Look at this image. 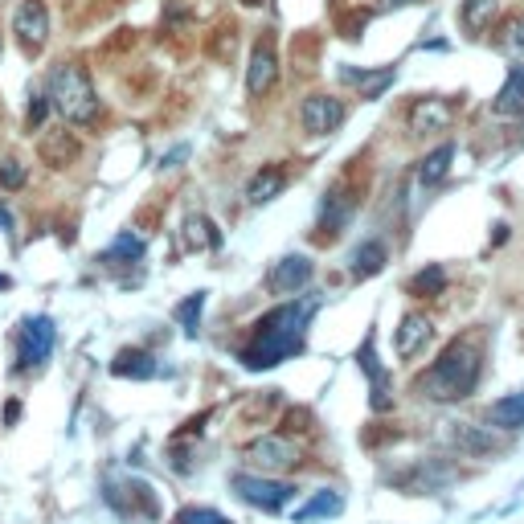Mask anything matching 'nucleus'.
Returning a JSON list of instances; mask_svg holds the SVG:
<instances>
[{
	"label": "nucleus",
	"mask_w": 524,
	"mask_h": 524,
	"mask_svg": "<svg viewBox=\"0 0 524 524\" xmlns=\"http://www.w3.org/2000/svg\"><path fill=\"white\" fill-rule=\"evenodd\" d=\"M312 303H283V308L267 312L246 336V344L238 348V361L246 369H275L283 365L291 353L303 348V332L312 320Z\"/></svg>",
	"instance_id": "1"
},
{
	"label": "nucleus",
	"mask_w": 524,
	"mask_h": 524,
	"mask_svg": "<svg viewBox=\"0 0 524 524\" xmlns=\"http://www.w3.org/2000/svg\"><path fill=\"white\" fill-rule=\"evenodd\" d=\"M479 373H484V353H479V340L475 336H463V340H451L439 361H434L418 381L414 389L430 402H459V398H471V389L479 385Z\"/></svg>",
	"instance_id": "2"
},
{
	"label": "nucleus",
	"mask_w": 524,
	"mask_h": 524,
	"mask_svg": "<svg viewBox=\"0 0 524 524\" xmlns=\"http://www.w3.org/2000/svg\"><path fill=\"white\" fill-rule=\"evenodd\" d=\"M50 103L74 127H95L99 115H103L99 95H95V82H91V74H86L78 62L54 66V74H50Z\"/></svg>",
	"instance_id": "3"
},
{
	"label": "nucleus",
	"mask_w": 524,
	"mask_h": 524,
	"mask_svg": "<svg viewBox=\"0 0 524 524\" xmlns=\"http://www.w3.org/2000/svg\"><path fill=\"white\" fill-rule=\"evenodd\" d=\"M230 488L250 508H262V512H279L295 496V484H283V479H271V475H262V471H238L230 479Z\"/></svg>",
	"instance_id": "4"
},
{
	"label": "nucleus",
	"mask_w": 524,
	"mask_h": 524,
	"mask_svg": "<svg viewBox=\"0 0 524 524\" xmlns=\"http://www.w3.org/2000/svg\"><path fill=\"white\" fill-rule=\"evenodd\" d=\"M54 340H58V332H54V320H50V316L25 320L21 332H17V369H37L41 361H50Z\"/></svg>",
	"instance_id": "5"
},
{
	"label": "nucleus",
	"mask_w": 524,
	"mask_h": 524,
	"mask_svg": "<svg viewBox=\"0 0 524 524\" xmlns=\"http://www.w3.org/2000/svg\"><path fill=\"white\" fill-rule=\"evenodd\" d=\"M13 33H17V46L29 58L41 54V46H46V37H50V9H46V0H21L17 13H13Z\"/></svg>",
	"instance_id": "6"
},
{
	"label": "nucleus",
	"mask_w": 524,
	"mask_h": 524,
	"mask_svg": "<svg viewBox=\"0 0 524 524\" xmlns=\"http://www.w3.org/2000/svg\"><path fill=\"white\" fill-rule=\"evenodd\" d=\"M246 459L254 471L262 475H275V471H287L299 463V447L287 439V434H262V439H254L246 447Z\"/></svg>",
	"instance_id": "7"
},
{
	"label": "nucleus",
	"mask_w": 524,
	"mask_h": 524,
	"mask_svg": "<svg viewBox=\"0 0 524 524\" xmlns=\"http://www.w3.org/2000/svg\"><path fill=\"white\" fill-rule=\"evenodd\" d=\"M279 82V54H275V41L271 37H258L254 50H250V66H246V91L250 99L271 95Z\"/></svg>",
	"instance_id": "8"
},
{
	"label": "nucleus",
	"mask_w": 524,
	"mask_h": 524,
	"mask_svg": "<svg viewBox=\"0 0 524 524\" xmlns=\"http://www.w3.org/2000/svg\"><path fill=\"white\" fill-rule=\"evenodd\" d=\"M344 119H348V107L340 99H332V95H308L303 107H299V123H303L308 136H332Z\"/></svg>",
	"instance_id": "9"
},
{
	"label": "nucleus",
	"mask_w": 524,
	"mask_h": 524,
	"mask_svg": "<svg viewBox=\"0 0 524 524\" xmlns=\"http://www.w3.org/2000/svg\"><path fill=\"white\" fill-rule=\"evenodd\" d=\"M443 443L455 447L459 455H471V459L496 455V434L488 426H475V422H447L443 426Z\"/></svg>",
	"instance_id": "10"
},
{
	"label": "nucleus",
	"mask_w": 524,
	"mask_h": 524,
	"mask_svg": "<svg viewBox=\"0 0 524 524\" xmlns=\"http://www.w3.org/2000/svg\"><path fill=\"white\" fill-rule=\"evenodd\" d=\"M312 275H316V267H312L308 254H287V258H279L271 267L267 287H271V295H299L303 287L312 283Z\"/></svg>",
	"instance_id": "11"
},
{
	"label": "nucleus",
	"mask_w": 524,
	"mask_h": 524,
	"mask_svg": "<svg viewBox=\"0 0 524 524\" xmlns=\"http://www.w3.org/2000/svg\"><path fill=\"white\" fill-rule=\"evenodd\" d=\"M357 365H361V369H365V377H369V406H373L377 414H385V410L393 406V385H389V373H385V365L377 361L373 332H369V336H365V344H361Z\"/></svg>",
	"instance_id": "12"
},
{
	"label": "nucleus",
	"mask_w": 524,
	"mask_h": 524,
	"mask_svg": "<svg viewBox=\"0 0 524 524\" xmlns=\"http://www.w3.org/2000/svg\"><path fill=\"white\" fill-rule=\"evenodd\" d=\"M455 119V103L451 99H439V95H430V99H418L410 107V131L414 136H426V131H447Z\"/></svg>",
	"instance_id": "13"
},
{
	"label": "nucleus",
	"mask_w": 524,
	"mask_h": 524,
	"mask_svg": "<svg viewBox=\"0 0 524 524\" xmlns=\"http://www.w3.org/2000/svg\"><path fill=\"white\" fill-rule=\"evenodd\" d=\"M78 152H82V144H78L74 131H66V127H50L46 136L37 140V156L46 160V168H70L78 160Z\"/></svg>",
	"instance_id": "14"
},
{
	"label": "nucleus",
	"mask_w": 524,
	"mask_h": 524,
	"mask_svg": "<svg viewBox=\"0 0 524 524\" xmlns=\"http://www.w3.org/2000/svg\"><path fill=\"white\" fill-rule=\"evenodd\" d=\"M430 332H434V324H430L422 312H406L402 324L393 328V348H398V357H402V361L418 357V348L430 340Z\"/></svg>",
	"instance_id": "15"
},
{
	"label": "nucleus",
	"mask_w": 524,
	"mask_h": 524,
	"mask_svg": "<svg viewBox=\"0 0 524 524\" xmlns=\"http://www.w3.org/2000/svg\"><path fill=\"white\" fill-rule=\"evenodd\" d=\"M283 189H287V168H283V164H262L254 177H250V185H246V201H250V205H267V201H275Z\"/></svg>",
	"instance_id": "16"
},
{
	"label": "nucleus",
	"mask_w": 524,
	"mask_h": 524,
	"mask_svg": "<svg viewBox=\"0 0 524 524\" xmlns=\"http://www.w3.org/2000/svg\"><path fill=\"white\" fill-rule=\"evenodd\" d=\"M344 78L348 82H353L357 86V91H361V99H381L385 91H389V86H393V78H398V66H381V70H344Z\"/></svg>",
	"instance_id": "17"
},
{
	"label": "nucleus",
	"mask_w": 524,
	"mask_h": 524,
	"mask_svg": "<svg viewBox=\"0 0 524 524\" xmlns=\"http://www.w3.org/2000/svg\"><path fill=\"white\" fill-rule=\"evenodd\" d=\"M385 262H389L385 242H377V238L361 242V246L353 250V279H373V275H381Z\"/></svg>",
	"instance_id": "18"
},
{
	"label": "nucleus",
	"mask_w": 524,
	"mask_h": 524,
	"mask_svg": "<svg viewBox=\"0 0 524 524\" xmlns=\"http://www.w3.org/2000/svg\"><path fill=\"white\" fill-rule=\"evenodd\" d=\"M496 115H524V66H516L508 74V82L500 86V95L492 99Z\"/></svg>",
	"instance_id": "19"
},
{
	"label": "nucleus",
	"mask_w": 524,
	"mask_h": 524,
	"mask_svg": "<svg viewBox=\"0 0 524 524\" xmlns=\"http://www.w3.org/2000/svg\"><path fill=\"white\" fill-rule=\"evenodd\" d=\"M111 373L115 377H136V381H148L156 373V361L144 353V348H123V353L111 361Z\"/></svg>",
	"instance_id": "20"
},
{
	"label": "nucleus",
	"mask_w": 524,
	"mask_h": 524,
	"mask_svg": "<svg viewBox=\"0 0 524 524\" xmlns=\"http://www.w3.org/2000/svg\"><path fill=\"white\" fill-rule=\"evenodd\" d=\"M451 160H455V148H451V144H439L430 156L418 160V181H422V185H439L447 172H451Z\"/></svg>",
	"instance_id": "21"
},
{
	"label": "nucleus",
	"mask_w": 524,
	"mask_h": 524,
	"mask_svg": "<svg viewBox=\"0 0 524 524\" xmlns=\"http://www.w3.org/2000/svg\"><path fill=\"white\" fill-rule=\"evenodd\" d=\"M488 418H492V426H500V430H524V393H508V398L492 402Z\"/></svg>",
	"instance_id": "22"
},
{
	"label": "nucleus",
	"mask_w": 524,
	"mask_h": 524,
	"mask_svg": "<svg viewBox=\"0 0 524 524\" xmlns=\"http://www.w3.org/2000/svg\"><path fill=\"white\" fill-rule=\"evenodd\" d=\"M496 46L512 58H524V13H508L496 25Z\"/></svg>",
	"instance_id": "23"
},
{
	"label": "nucleus",
	"mask_w": 524,
	"mask_h": 524,
	"mask_svg": "<svg viewBox=\"0 0 524 524\" xmlns=\"http://www.w3.org/2000/svg\"><path fill=\"white\" fill-rule=\"evenodd\" d=\"M217 242H222V234H217V226L209 222L205 213H193L185 222V246L189 250H213Z\"/></svg>",
	"instance_id": "24"
},
{
	"label": "nucleus",
	"mask_w": 524,
	"mask_h": 524,
	"mask_svg": "<svg viewBox=\"0 0 524 524\" xmlns=\"http://www.w3.org/2000/svg\"><path fill=\"white\" fill-rule=\"evenodd\" d=\"M459 17H463V29H467V33H484V29H492V21H496V0H463Z\"/></svg>",
	"instance_id": "25"
},
{
	"label": "nucleus",
	"mask_w": 524,
	"mask_h": 524,
	"mask_svg": "<svg viewBox=\"0 0 524 524\" xmlns=\"http://www.w3.org/2000/svg\"><path fill=\"white\" fill-rule=\"evenodd\" d=\"M443 291H447V271L439 267V262H430L426 271H418L410 279V295H418V299H434V295H443Z\"/></svg>",
	"instance_id": "26"
},
{
	"label": "nucleus",
	"mask_w": 524,
	"mask_h": 524,
	"mask_svg": "<svg viewBox=\"0 0 524 524\" xmlns=\"http://www.w3.org/2000/svg\"><path fill=\"white\" fill-rule=\"evenodd\" d=\"M201 308H205V291H197V295H189L185 303H177V324L181 328H189V332H197V320H201Z\"/></svg>",
	"instance_id": "27"
},
{
	"label": "nucleus",
	"mask_w": 524,
	"mask_h": 524,
	"mask_svg": "<svg viewBox=\"0 0 524 524\" xmlns=\"http://www.w3.org/2000/svg\"><path fill=\"white\" fill-rule=\"evenodd\" d=\"M332 512H340V496H332V492H320L308 508H299L295 512V520H312V516H332Z\"/></svg>",
	"instance_id": "28"
},
{
	"label": "nucleus",
	"mask_w": 524,
	"mask_h": 524,
	"mask_svg": "<svg viewBox=\"0 0 524 524\" xmlns=\"http://www.w3.org/2000/svg\"><path fill=\"white\" fill-rule=\"evenodd\" d=\"M172 524H230L222 512L213 508H181L177 516H172Z\"/></svg>",
	"instance_id": "29"
},
{
	"label": "nucleus",
	"mask_w": 524,
	"mask_h": 524,
	"mask_svg": "<svg viewBox=\"0 0 524 524\" xmlns=\"http://www.w3.org/2000/svg\"><path fill=\"white\" fill-rule=\"evenodd\" d=\"M107 258H127V262H136V258H144V242H140L136 234H119L115 246L107 250Z\"/></svg>",
	"instance_id": "30"
},
{
	"label": "nucleus",
	"mask_w": 524,
	"mask_h": 524,
	"mask_svg": "<svg viewBox=\"0 0 524 524\" xmlns=\"http://www.w3.org/2000/svg\"><path fill=\"white\" fill-rule=\"evenodd\" d=\"M0 185H5V189H21L25 185V164L21 160H0Z\"/></svg>",
	"instance_id": "31"
},
{
	"label": "nucleus",
	"mask_w": 524,
	"mask_h": 524,
	"mask_svg": "<svg viewBox=\"0 0 524 524\" xmlns=\"http://www.w3.org/2000/svg\"><path fill=\"white\" fill-rule=\"evenodd\" d=\"M46 115H50V99L46 95H33V103H29V127H41V123H46Z\"/></svg>",
	"instance_id": "32"
},
{
	"label": "nucleus",
	"mask_w": 524,
	"mask_h": 524,
	"mask_svg": "<svg viewBox=\"0 0 524 524\" xmlns=\"http://www.w3.org/2000/svg\"><path fill=\"white\" fill-rule=\"evenodd\" d=\"M365 21H369V13H361V9L348 13V17H340V33H344V37H357V33L365 29Z\"/></svg>",
	"instance_id": "33"
},
{
	"label": "nucleus",
	"mask_w": 524,
	"mask_h": 524,
	"mask_svg": "<svg viewBox=\"0 0 524 524\" xmlns=\"http://www.w3.org/2000/svg\"><path fill=\"white\" fill-rule=\"evenodd\" d=\"M418 0H377V9H410Z\"/></svg>",
	"instance_id": "34"
},
{
	"label": "nucleus",
	"mask_w": 524,
	"mask_h": 524,
	"mask_svg": "<svg viewBox=\"0 0 524 524\" xmlns=\"http://www.w3.org/2000/svg\"><path fill=\"white\" fill-rule=\"evenodd\" d=\"M17 418H21V406H17V402H9V406H5V422H17Z\"/></svg>",
	"instance_id": "35"
},
{
	"label": "nucleus",
	"mask_w": 524,
	"mask_h": 524,
	"mask_svg": "<svg viewBox=\"0 0 524 524\" xmlns=\"http://www.w3.org/2000/svg\"><path fill=\"white\" fill-rule=\"evenodd\" d=\"M13 226V217H9V209L5 205H0V230H9Z\"/></svg>",
	"instance_id": "36"
},
{
	"label": "nucleus",
	"mask_w": 524,
	"mask_h": 524,
	"mask_svg": "<svg viewBox=\"0 0 524 524\" xmlns=\"http://www.w3.org/2000/svg\"><path fill=\"white\" fill-rule=\"evenodd\" d=\"M238 5H246V9H258V5H262V0H238Z\"/></svg>",
	"instance_id": "37"
}]
</instances>
